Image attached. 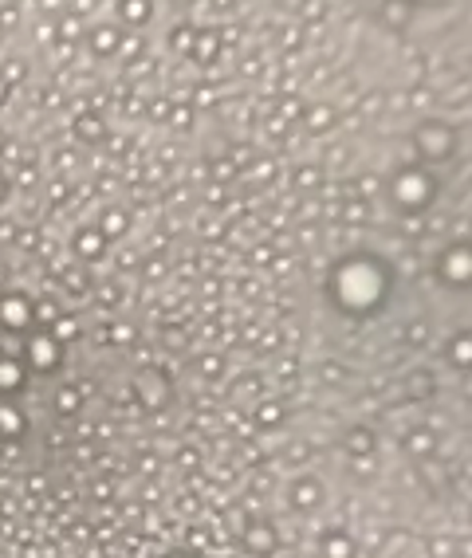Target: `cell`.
<instances>
[{"instance_id": "obj_2", "label": "cell", "mask_w": 472, "mask_h": 558, "mask_svg": "<svg viewBox=\"0 0 472 558\" xmlns=\"http://www.w3.org/2000/svg\"><path fill=\"white\" fill-rule=\"evenodd\" d=\"M0 318H4L8 326H24V303H20V299H4V303H0Z\"/></svg>"}, {"instance_id": "obj_3", "label": "cell", "mask_w": 472, "mask_h": 558, "mask_svg": "<svg viewBox=\"0 0 472 558\" xmlns=\"http://www.w3.org/2000/svg\"><path fill=\"white\" fill-rule=\"evenodd\" d=\"M0 433H8V436H20V417L8 410V405H0Z\"/></svg>"}, {"instance_id": "obj_1", "label": "cell", "mask_w": 472, "mask_h": 558, "mask_svg": "<svg viewBox=\"0 0 472 558\" xmlns=\"http://www.w3.org/2000/svg\"><path fill=\"white\" fill-rule=\"evenodd\" d=\"M20 382H24L20 366H16V362H8V358H4V362H0V390H4V393H16V390H20Z\"/></svg>"}]
</instances>
